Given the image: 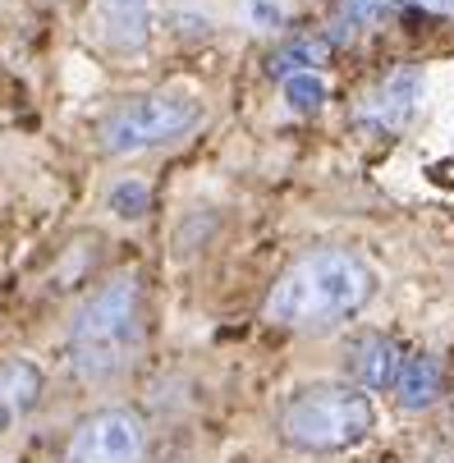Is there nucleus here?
Wrapping results in <instances>:
<instances>
[{"instance_id": "f257e3e1", "label": "nucleus", "mask_w": 454, "mask_h": 463, "mask_svg": "<svg viewBox=\"0 0 454 463\" xmlns=\"http://www.w3.org/2000/svg\"><path fill=\"white\" fill-rule=\"evenodd\" d=\"M376 294V271L349 248L303 252L280 271L267 298V321L298 335H331L354 321Z\"/></svg>"}, {"instance_id": "f03ea898", "label": "nucleus", "mask_w": 454, "mask_h": 463, "mask_svg": "<svg viewBox=\"0 0 454 463\" xmlns=\"http://www.w3.org/2000/svg\"><path fill=\"white\" fill-rule=\"evenodd\" d=\"M147 345V298L138 276L106 280L70 326V367L88 385H106L138 363Z\"/></svg>"}, {"instance_id": "7ed1b4c3", "label": "nucleus", "mask_w": 454, "mask_h": 463, "mask_svg": "<svg viewBox=\"0 0 454 463\" xmlns=\"http://www.w3.org/2000/svg\"><path fill=\"white\" fill-rule=\"evenodd\" d=\"M376 409L354 385H307L280 413V436L312 454H336L367 440Z\"/></svg>"}, {"instance_id": "20e7f679", "label": "nucleus", "mask_w": 454, "mask_h": 463, "mask_svg": "<svg viewBox=\"0 0 454 463\" xmlns=\"http://www.w3.org/2000/svg\"><path fill=\"white\" fill-rule=\"evenodd\" d=\"M203 119H207V110H203L198 92H184V88L128 97L101 124V147L110 156H138V152H152V147L184 143L188 134L203 128Z\"/></svg>"}, {"instance_id": "39448f33", "label": "nucleus", "mask_w": 454, "mask_h": 463, "mask_svg": "<svg viewBox=\"0 0 454 463\" xmlns=\"http://www.w3.org/2000/svg\"><path fill=\"white\" fill-rule=\"evenodd\" d=\"M147 427L134 409H101L83 418L64 445V463H143Z\"/></svg>"}, {"instance_id": "423d86ee", "label": "nucleus", "mask_w": 454, "mask_h": 463, "mask_svg": "<svg viewBox=\"0 0 454 463\" xmlns=\"http://www.w3.org/2000/svg\"><path fill=\"white\" fill-rule=\"evenodd\" d=\"M422 70H413V64H400V70H391L376 88L363 92L358 101V124L367 128V134H404V128L418 119V106H422Z\"/></svg>"}, {"instance_id": "0eeeda50", "label": "nucleus", "mask_w": 454, "mask_h": 463, "mask_svg": "<svg viewBox=\"0 0 454 463\" xmlns=\"http://www.w3.org/2000/svg\"><path fill=\"white\" fill-rule=\"evenodd\" d=\"M404 367V349L391 335H358L345 354V372L354 381V390H395Z\"/></svg>"}, {"instance_id": "6e6552de", "label": "nucleus", "mask_w": 454, "mask_h": 463, "mask_svg": "<svg viewBox=\"0 0 454 463\" xmlns=\"http://www.w3.org/2000/svg\"><path fill=\"white\" fill-rule=\"evenodd\" d=\"M97 24L115 51H143L156 28V0H97Z\"/></svg>"}, {"instance_id": "1a4fd4ad", "label": "nucleus", "mask_w": 454, "mask_h": 463, "mask_svg": "<svg viewBox=\"0 0 454 463\" xmlns=\"http://www.w3.org/2000/svg\"><path fill=\"white\" fill-rule=\"evenodd\" d=\"M42 367L33 358H5L0 363V431H10L19 418H28L42 400Z\"/></svg>"}, {"instance_id": "9d476101", "label": "nucleus", "mask_w": 454, "mask_h": 463, "mask_svg": "<svg viewBox=\"0 0 454 463\" xmlns=\"http://www.w3.org/2000/svg\"><path fill=\"white\" fill-rule=\"evenodd\" d=\"M440 390H445V372H440V363H436L431 354H413V358H404L400 381H395V394H400V404H404L409 413L431 409V404L440 400Z\"/></svg>"}, {"instance_id": "9b49d317", "label": "nucleus", "mask_w": 454, "mask_h": 463, "mask_svg": "<svg viewBox=\"0 0 454 463\" xmlns=\"http://www.w3.org/2000/svg\"><path fill=\"white\" fill-rule=\"evenodd\" d=\"M409 5H413V0H345L340 19H336L331 33H326V42L336 46V42H349V37H358V33L385 28L391 19H400Z\"/></svg>"}, {"instance_id": "f8f14e48", "label": "nucleus", "mask_w": 454, "mask_h": 463, "mask_svg": "<svg viewBox=\"0 0 454 463\" xmlns=\"http://www.w3.org/2000/svg\"><path fill=\"white\" fill-rule=\"evenodd\" d=\"M326 60H331L326 33H303V37H289V42L267 60V74L285 83V79H294V74H317Z\"/></svg>"}, {"instance_id": "ddd939ff", "label": "nucleus", "mask_w": 454, "mask_h": 463, "mask_svg": "<svg viewBox=\"0 0 454 463\" xmlns=\"http://www.w3.org/2000/svg\"><path fill=\"white\" fill-rule=\"evenodd\" d=\"M147 207H152L147 184H138V179H119V184L110 188V212H115V216H124V221H143Z\"/></svg>"}, {"instance_id": "4468645a", "label": "nucleus", "mask_w": 454, "mask_h": 463, "mask_svg": "<svg viewBox=\"0 0 454 463\" xmlns=\"http://www.w3.org/2000/svg\"><path fill=\"white\" fill-rule=\"evenodd\" d=\"M321 101H326V83H321L317 74H294V79H285V106H289V110L312 115V110H321Z\"/></svg>"}, {"instance_id": "2eb2a0df", "label": "nucleus", "mask_w": 454, "mask_h": 463, "mask_svg": "<svg viewBox=\"0 0 454 463\" xmlns=\"http://www.w3.org/2000/svg\"><path fill=\"white\" fill-rule=\"evenodd\" d=\"M248 14H252L257 28H276L280 24V10L271 5V0H248Z\"/></svg>"}, {"instance_id": "dca6fc26", "label": "nucleus", "mask_w": 454, "mask_h": 463, "mask_svg": "<svg viewBox=\"0 0 454 463\" xmlns=\"http://www.w3.org/2000/svg\"><path fill=\"white\" fill-rule=\"evenodd\" d=\"M418 10H427V14H440V19H454V0H413Z\"/></svg>"}, {"instance_id": "f3484780", "label": "nucleus", "mask_w": 454, "mask_h": 463, "mask_svg": "<svg viewBox=\"0 0 454 463\" xmlns=\"http://www.w3.org/2000/svg\"><path fill=\"white\" fill-rule=\"evenodd\" d=\"M440 463H454V454H445V458H440Z\"/></svg>"}]
</instances>
